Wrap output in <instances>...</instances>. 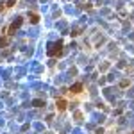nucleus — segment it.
<instances>
[{"instance_id": "1", "label": "nucleus", "mask_w": 134, "mask_h": 134, "mask_svg": "<svg viewBox=\"0 0 134 134\" xmlns=\"http://www.w3.org/2000/svg\"><path fill=\"white\" fill-rule=\"evenodd\" d=\"M47 54H48L50 57L61 55V54H63V41H57V43H54V45H50L48 50H47Z\"/></svg>"}, {"instance_id": "2", "label": "nucleus", "mask_w": 134, "mask_h": 134, "mask_svg": "<svg viewBox=\"0 0 134 134\" xmlns=\"http://www.w3.org/2000/svg\"><path fill=\"white\" fill-rule=\"evenodd\" d=\"M21 23H23V18H16V21H13L9 27L5 29V36H9V38H11V36L14 34V31H16L18 27H21Z\"/></svg>"}, {"instance_id": "3", "label": "nucleus", "mask_w": 134, "mask_h": 134, "mask_svg": "<svg viewBox=\"0 0 134 134\" xmlns=\"http://www.w3.org/2000/svg\"><path fill=\"white\" fill-rule=\"evenodd\" d=\"M82 90H84L82 82H75V84H72V86H70V91H72L73 95H79V93H82Z\"/></svg>"}, {"instance_id": "4", "label": "nucleus", "mask_w": 134, "mask_h": 134, "mask_svg": "<svg viewBox=\"0 0 134 134\" xmlns=\"http://www.w3.org/2000/svg\"><path fill=\"white\" fill-rule=\"evenodd\" d=\"M66 105H68V104H66L64 98H57V100H55V107H57V111H59V113L66 111Z\"/></svg>"}, {"instance_id": "5", "label": "nucleus", "mask_w": 134, "mask_h": 134, "mask_svg": "<svg viewBox=\"0 0 134 134\" xmlns=\"http://www.w3.org/2000/svg\"><path fill=\"white\" fill-rule=\"evenodd\" d=\"M9 41H11L9 36H4V38H0V48H5V47L9 45Z\"/></svg>"}, {"instance_id": "6", "label": "nucleus", "mask_w": 134, "mask_h": 134, "mask_svg": "<svg viewBox=\"0 0 134 134\" xmlns=\"http://www.w3.org/2000/svg\"><path fill=\"white\" fill-rule=\"evenodd\" d=\"M29 20H31L32 23H38V21H40V14H36V13H29Z\"/></svg>"}, {"instance_id": "7", "label": "nucleus", "mask_w": 134, "mask_h": 134, "mask_svg": "<svg viewBox=\"0 0 134 134\" xmlns=\"http://www.w3.org/2000/svg\"><path fill=\"white\" fill-rule=\"evenodd\" d=\"M32 105H34V107H43V105H45V102H43V100H40V98H36V100H32Z\"/></svg>"}, {"instance_id": "8", "label": "nucleus", "mask_w": 134, "mask_h": 134, "mask_svg": "<svg viewBox=\"0 0 134 134\" xmlns=\"http://www.w3.org/2000/svg\"><path fill=\"white\" fill-rule=\"evenodd\" d=\"M75 120H82V113L77 111V113H75Z\"/></svg>"}, {"instance_id": "9", "label": "nucleus", "mask_w": 134, "mask_h": 134, "mask_svg": "<svg viewBox=\"0 0 134 134\" xmlns=\"http://www.w3.org/2000/svg\"><path fill=\"white\" fill-rule=\"evenodd\" d=\"M14 5V0H7V4H5V7H13Z\"/></svg>"}, {"instance_id": "10", "label": "nucleus", "mask_w": 134, "mask_h": 134, "mask_svg": "<svg viewBox=\"0 0 134 134\" xmlns=\"http://www.w3.org/2000/svg\"><path fill=\"white\" fill-rule=\"evenodd\" d=\"M120 86H122V88H127V86H129V81H122Z\"/></svg>"}, {"instance_id": "11", "label": "nucleus", "mask_w": 134, "mask_h": 134, "mask_svg": "<svg viewBox=\"0 0 134 134\" xmlns=\"http://www.w3.org/2000/svg\"><path fill=\"white\" fill-rule=\"evenodd\" d=\"M4 9H5V5H4V4H0V13H2Z\"/></svg>"}]
</instances>
